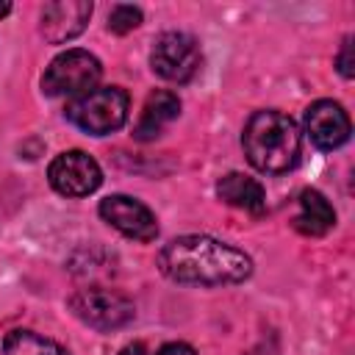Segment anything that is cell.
Here are the masks:
<instances>
[{"mask_svg": "<svg viewBox=\"0 0 355 355\" xmlns=\"http://www.w3.org/2000/svg\"><path fill=\"white\" fill-rule=\"evenodd\" d=\"M161 272L175 283L191 286H233L252 275L247 252L214 239V236H178L158 252Z\"/></svg>", "mask_w": 355, "mask_h": 355, "instance_id": "6da1fadb", "label": "cell"}, {"mask_svg": "<svg viewBox=\"0 0 355 355\" xmlns=\"http://www.w3.org/2000/svg\"><path fill=\"white\" fill-rule=\"evenodd\" d=\"M241 144L247 161L266 175L288 172L300 161L297 122L280 111H255L244 125Z\"/></svg>", "mask_w": 355, "mask_h": 355, "instance_id": "7a4b0ae2", "label": "cell"}, {"mask_svg": "<svg viewBox=\"0 0 355 355\" xmlns=\"http://www.w3.org/2000/svg\"><path fill=\"white\" fill-rule=\"evenodd\" d=\"M67 119L92 136L114 133L128 119V94L119 86H94L67 105Z\"/></svg>", "mask_w": 355, "mask_h": 355, "instance_id": "3957f363", "label": "cell"}, {"mask_svg": "<svg viewBox=\"0 0 355 355\" xmlns=\"http://www.w3.org/2000/svg\"><path fill=\"white\" fill-rule=\"evenodd\" d=\"M103 75L100 61L89 50H67L50 61L42 75V89L50 97H80L97 86Z\"/></svg>", "mask_w": 355, "mask_h": 355, "instance_id": "277c9868", "label": "cell"}, {"mask_svg": "<svg viewBox=\"0 0 355 355\" xmlns=\"http://www.w3.org/2000/svg\"><path fill=\"white\" fill-rule=\"evenodd\" d=\"M69 311L94 330H119L136 316L133 302L122 291L105 286H89L75 291L69 297Z\"/></svg>", "mask_w": 355, "mask_h": 355, "instance_id": "5b68a950", "label": "cell"}, {"mask_svg": "<svg viewBox=\"0 0 355 355\" xmlns=\"http://www.w3.org/2000/svg\"><path fill=\"white\" fill-rule=\"evenodd\" d=\"M200 44L194 36L183 33V31H166L155 39L153 53H150V64L153 72L161 75L169 83H186L194 78V72L200 69Z\"/></svg>", "mask_w": 355, "mask_h": 355, "instance_id": "8992f818", "label": "cell"}, {"mask_svg": "<svg viewBox=\"0 0 355 355\" xmlns=\"http://www.w3.org/2000/svg\"><path fill=\"white\" fill-rule=\"evenodd\" d=\"M50 186L64 197H86L103 183L100 164L83 150H67L50 161Z\"/></svg>", "mask_w": 355, "mask_h": 355, "instance_id": "52a82bcc", "label": "cell"}, {"mask_svg": "<svg viewBox=\"0 0 355 355\" xmlns=\"http://www.w3.org/2000/svg\"><path fill=\"white\" fill-rule=\"evenodd\" d=\"M100 216L114 230H119L128 239L153 241L158 236L155 214L141 200H136V197H128V194H111V197H105L100 202Z\"/></svg>", "mask_w": 355, "mask_h": 355, "instance_id": "ba28073f", "label": "cell"}, {"mask_svg": "<svg viewBox=\"0 0 355 355\" xmlns=\"http://www.w3.org/2000/svg\"><path fill=\"white\" fill-rule=\"evenodd\" d=\"M349 116L333 100H316L305 111V133L319 150H336L349 139Z\"/></svg>", "mask_w": 355, "mask_h": 355, "instance_id": "9c48e42d", "label": "cell"}, {"mask_svg": "<svg viewBox=\"0 0 355 355\" xmlns=\"http://www.w3.org/2000/svg\"><path fill=\"white\" fill-rule=\"evenodd\" d=\"M92 17V3L86 0H55L42 8V36L50 44H64L75 39Z\"/></svg>", "mask_w": 355, "mask_h": 355, "instance_id": "30bf717a", "label": "cell"}, {"mask_svg": "<svg viewBox=\"0 0 355 355\" xmlns=\"http://www.w3.org/2000/svg\"><path fill=\"white\" fill-rule=\"evenodd\" d=\"M178 114H180V100L175 92H153L141 108V116L136 122L133 136L139 141H150V139L161 136V130L172 119H178Z\"/></svg>", "mask_w": 355, "mask_h": 355, "instance_id": "8fae6325", "label": "cell"}, {"mask_svg": "<svg viewBox=\"0 0 355 355\" xmlns=\"http://www.w3.org/2000/svg\"><path fill=\"white\" fill-rule=\"evenodd\" d=\"M333 225H336V211L324 200V194L316 189H305L300 194V214L294 219V227L305 236H322Z\"/></svg>", "mask_w": 355, "mask_h": 355, "instance_id": "7c38bea8", "label": "cell"}, {"mask_svg": "<svg viewBox=\"0 0 355 355\" xmlns=\"http://www.w3.org/2000/svg\"><path fill=\"white\" fill-rule=\"evenodd\" d=\"M216 194L219 200H225L233 208L241 211H261L263 208V186L241 172H227L219 183H216Z\"/></svg>", "mask_w": 355, "mask_h": 355, "instance_id": "4fadbf2b", "label": "cell"}, {"mask_svg": "<svg viewBox=\"0 0 355 355\" xmlns=\"http://www.w3.org/2000/svg\"><path fill=\"white\" fill-rule=\"evenodd\" d=\"M3 355H69V352L61 344L33 330H11L3 341Z\"/></svg>", "mask_w": 355, "mask_h": 355, "instance_id": "5bb4252c", "label": "cell"}, {"mask_svg": "<svg viewBox=\"0 0 355 355\" xmlns=\"http://www.w3.org/2000/svg\"><path fill=\"white\" fill-rule=\"evenodd\" d=\"M141 22V11L136 6H114L111 17H108V28L114 33H128Z\"/></svg>", "mask_w": 355, "mask_h": 355, "instance_id": "9a60e30c", "label": "cell"}, {"mask_svg": "<svg viewBox=\"0 0 355 355\" xmlns=\"http://www.w3.org/2000/svg\"><path fill=\"white\" fill-rule=\"evenodd\" d=\"M336 67L344 78H352L355 75V58H352V36L344 39L341 50H338V58H336Z\"/></svg>", "mask_w": 355, "mask_h": 355, "instance_id": "2e32d148", "label": "cell"}, {"mask_svg": "<svg viewBox=\"0 0 355 355\" xmlns=\"http://www.w3.org/2000/svg\"><path fill=\"white\" fill-rule=\"evenodd\" d=\"M155 355H197V352H194V347H189V344H183V341H169V344H164Z\"/></svg>", "mask_w": 355, "mask_h": 355, "instance_id": "e0dca14e", "label": "cell"}, {"mask_svg": "<svg viewBox=\"0 0 355 355\" xmlns=\"http://www.w3.org/2000/svg\"><path fill=\"white\" fill-rule=\"evenodd\" d=\"M119 355H147V349H144V344H141V341H133V344H128Z\"/></svg>", "mask_w": 355, "mask_h": 355, "instance_id": "ac0fdd59", "label": "cell"}, {"mask_svg": "<svg viewBox=\"0 0 355 355\" xmlns=\"http://www.w3.org/2000/svg\"><path fill=\"white\" fill-rule=\"evenodd\" d=\"M8 11H11V3H0V19H3Z\"/></svg>", "mask_w": 355, "mask_h": 355, "instance_id": "d6986e66", "label": "cell"}]
</instances>
